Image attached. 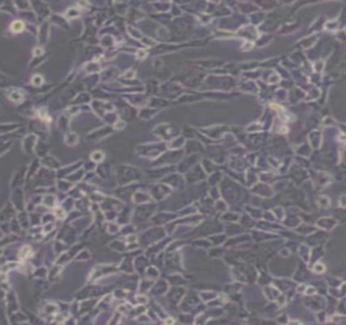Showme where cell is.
<instances>
[{
	"label": "cell",
	"instance_id": "cell-1",
	"mask_svg": "<svg viewBox=\"0 0 346 325\" xmlns=\"http://www.w3.org/2000/svg\"><path fill=\"white\" fill-rule=\"evenodd\" d=\"M11 29H12V31H13V32H20V31H22V29H23L22 22H13V23H12V25H11Z\"/></svg>",
	"mask_w": 346,
	"mask_h": 325
}]
</instances>
